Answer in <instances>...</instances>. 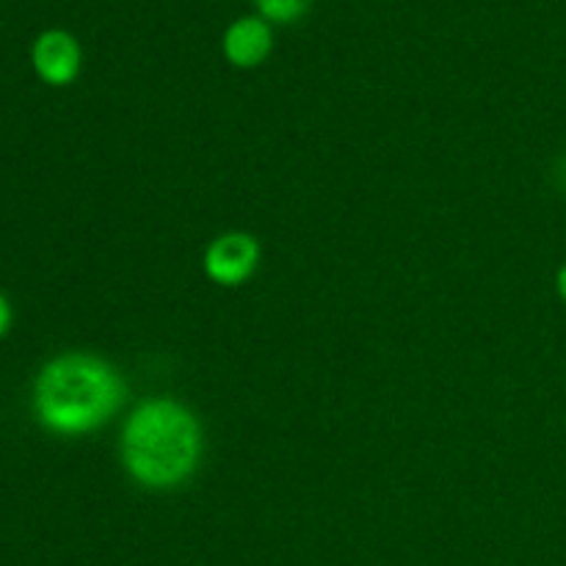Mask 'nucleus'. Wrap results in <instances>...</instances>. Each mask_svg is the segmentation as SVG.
Masks as SVG:
<instances>
[{
	"mask_svg": "<svg viewBox=\"0 0 566 566\" xmlns=\"http://www.w3.org/2000/svg\"><path fill=\"white\" fill-rule=\"evenodd\" d=\"M202 459V426L197 415L171 398L142 401L122 429V462L144 490L182 486Z\"/></svg>",
	"mask_w": 566,
	"mask_h": 566,
	"instance_id": "obj_1",
	"label": "nucleus"
},
{
	"mask_svg": "<svg viewBox=\"0 0 566 566\" xmlns=\"http://www.w3.org/2000/svg\"><path fill=\"white\" fill-rule=\"evenodd\" d=\"M271 44H274V36H271L269 22L260 20V17H243L227 28L221 48H224L227 61L232 66L252 70L269 59Z\"/></svg>",
	"mask_w": 566,
	"mask_h": 566,
	"instance_id": "obj_5",
	"label": "nucleus"
},
{
	"mask_svg": "<svg viewBox=\"0 0 566 566\" xmlns=\"http://www.w3.org/2000/svg\"><path fill=\"white\" fill-rule=\"evenodd\" d=\"M260 241L249 232H224L205 249V274L221 287H238L252 280L260 265Z\"/></svg>",
	"mask_w": 566,
	"mask_h": 566,
	"instance_id": "obj_3",
	"label": "nucleus"
},
{
	"mask_svg": "<svg viewBox=\"0 0 566 566\" xmlns=\"http://www.w3.org/2000/svg\"><path fill=\"white\" fill-rule=\"evenodd\" d=\"M9 326H11V304L9 298L0 296V337L9 332Z\"/></svg>",
	"mask_w": 566,
	"mask_h": 566,
	"instance_id": "obj_7",
	"label": "nucleus"
},
{
	"mask_svg": "<svg viewBox=\"0 0 566 566\" xmlns=\"http://www.w3.org/2000/svg\"><path fill=\"white\" fill-rule=\"evenodd\" d=\"M556 287H558V296L566 302V263L558 269V276H556Z\"/></svg>",
	"mask_w": 566,
	"mask_h": 566,
	"instance_id": "obj_8",
	"label": "nucleus"
},
{
	"mask_svg": "<svg viewBox=\"0 0 566 566\" xmlns=\"http://www.w3.org/2000/svg\"><path fill=\"white\" fill-rule=\"evenodd\" d=\"M254 3L271 22H296L310 9V0H254Z\"/></svg>",
	"mask_w": 566,
	"mask_h": 566,
	"instance_id": "obj_6",
	"label": "nucleus"
},
{
	"mask_svg": "<svg viewBox=\"0 0 566 566\" xmlns=\"http://www.w3.org/2000/svg\"><path fill=\"white\" fill-rule=\"evenodd\" d=\"M81 59L77 39L72 33L59 31V28L39 33L31 50L33 70L48 86H70L81 72Z\"/></svg>",
	"mask_w": 566,
	"mask_h": 566,
	"instance_id": "obj_4",
	"label": "nucleus"
},
{
	"mask_svg": "<svg viewBox=\"0 0 566 566\" xmlns=\"http://www.w3.org/2000/svg\"><path fill=\"white\" fill-rule=\"evenodd\" d=\"M125 403V379L94 354L70 352L50 359L33 381L39 423L61 437L97 431Z\"/></svg>",
	"mask_w": 566,
	"mask_h": 566,
	"instance_id": "obj_2",
	"label": "nucleus"
}]
</instances>
